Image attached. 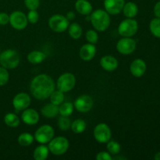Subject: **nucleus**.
<instances>
[{
  "label": "nucleus",
  "mask_w": 160,
  "mask_h": 160,
  "mask_svg": "<svg viewBox=\"0 0 160 160\" xmlns=\"http://www.w3.org/2000/svg\"><path fill=\"white\" fill-rule=\"evenodd\" d=\"M52 78L45 73H41L34 77L30 84V91L34 98L45 100L49 98L56 87Z\"/></svg>",
  "instance_id": "1"
},
{
  "label": "nucleus",
  "mask_w": 160,
  "mask_h": 160,
  "mask_svg": "<svg viewBox=\"0 0 160 160\" xmlns=\"http://www.w3.org/2000/svg\"><path fill=\"white\" fill-rule=\"evenodd\" d=\"M90 22L95 31L102 32L107 30L110 25V16L104 9H98L91 13Z\"/></svg>",
  "instance_id": "2"
},
{
  "label": "nucleus",
  "mask_w": 160,
  "mask_h": 160,
  "mask_svg": "<svg viewBox=\"0 0 160 160\" xmlns=\"http://www.w3.org/2000/svg\"><path fill=\"white\" fill-rule=\"evenodd\" d=\"M20 62V56L16 50L6 49L0 53V65L7 70L17 68Z\"/></svg>",
  "instance_id": "3"
},
{
  "label": "nucleus",
  "mask_w": 160,
  "mask_h": 160,
  "mask_svg": "<svg viewBox=\"0 0 160 160\" xmlns=\"http://www.w3.org/2000/svg\"><path fill=\"white\" fill-rule=\"evenodd\" d=\"M70 143L67 138L62 136L55 137L48 142V148L49 152L55 156H62L68 150Z\"/></svg>",
  "instance_id": "4"
},
{
  "label": "nucleus",
  "mask_w": 160,
  "mask_h": 160,
  "mask_svg": "<svg viewBox=\"0 0 160 160\" xmlns=\"http://www.w3.org/2000/svg\"><path fill=\"white\" fill-rule=\"evenodd\" d=\"M138 23L134 18H127L122 20L118 26V33L122 37L131 38L137 33Z\"/></svg>",
  "instance_id": "5"
},
{
  "label": "nucleus",
  "mask_w": 160,
  "mask_h": 160,
  "mask_svg": "<svg viewBox=\"0 0 160 160\" xmlns=\"http://www.w3.org/2000/svg\"><path fill=\"white\" fill-rule=\"evenodd\" d=\"M48 24L52 31L61 33L67 31L70 25V22L67 20L66 16L61 15V14H55L48 19Z\"/></svg>",
  "instance_id": "6"
},
{
  "label": "nucleus",
  "mask_w": 160,
  "mask_h": 160,
  "mask_svg": "<svg viewBox=\"0 0 160 160\" xmlns=\"http://www.w3.org/2000/svg\"><path fill=\"white\" fill-rule=\"evenodd\" d=\"M76 84V77L72 73H64L59 77L56 81L57 90L61 91L63 93L70 92Z\"/></svg>",
  "instance_id": "7"
},
{
  "label": "nucleus",
  "mask_w": 160,
  "mask_h": 160,
  "mask_svg": "<svg viewBox=\"0 0 160 160\" xmlns=\"http://www.w3.org/2000/svg\"><path fill=\"white\" fill-rule=\"evenodd\" d=\"M55 131L52 126L48 124L42 125L36 130L34 133V140L39 144L48 143L54 138Z\"/></svg>",
  "instance_id": "8"
},
{
  "label": "nucleus",
  "mask_w": 160,
  "mask_h": 160,
  "mask_svg": "<svg viewBox=\"0 0 160 160\" xmlns=\"http://www.w3.org/2000/svg\"><path fill=\"white\" fill-rule=\"evenodd\" d=\"M94 138L101 144L107 143L112 137V131L110 128L105 123H100L94 128Z\"/></svg>",
  "instance_id": "9"
},
{
  "label": "nucleus",
  "mask_w": 160,
  "mask_h": 160,
  "mask_svg": "<svg viewBox=\"0 0 160 160\" xmlns=\"http://www.w3.org/2000/svg\"><path fill=\"white\" fill-rule=\"evenodd\" d=\"M137 43L132 38L123 37L117 42V50L122 55H131L135 51Z\"/></svg>",
  "instance_id": "10"
},
{
  "label": "nucleus",
  "mask_w": 160,
  "mask_h": 160,
  "mask_svg": "<svg viewBox=\"0 0 160 160\" xmlns=\"http://www.w3.org/2000/svg\"><path fill=\"white\" fill-rule=\"evenodd\" d=\"M9 23L15 30L21 31L28 26V20L27 15L21 11H14L9 15Z\"/></svg>",
  "instance_id": "11"
},
{
  "label": "nucleus",
  "mask_w": 160,
  "mask_h": 160,
  "mask_svg": "<svg viewBox=\"0 0 160 160\" xmlns=\"http://www.w3.org/2000/svg\"><path fill=\"white\" fill-rule=\"evenodd\" d=\"M94 105L93 98L88 95H82L78 96L73 102L75 109L80 112H88L92 109Z\"/></svg>",
  "instance_id": "12"
},
{
  "label": "nucleus",
  "mask_w": 160,
  "mask_h": 160,
  "mask_svg": "<svg viewBox=\"0 0 160 160\" xmlns=\"http://www.w3.org/2000/svg\"><path fill=\"white\" fill-rule=\"evenodd\" d=\"M31 102V98L28 93L20 92L12 98V106L17 112L28 109Z\"/></svg>",
  "instance_id": "13"
},
{
  "label": "nucleus",
  "mask_w": 160,
  "mask_h": 160,
  "mask_svg": "<svg viewBox=\"0 0 160 160\" xmlns=\"http://www.w3.org/2000/svg\"><path fill=\"white\" fill-rule=\"evenodd\" d=\"M125 0H104L105 10L109 15H117L123 10Z\"/></svg>",
  "instance_id": "14"
},
{
  "label": "nucleus",
  "mask_w": 160,
  "mask_h": 160,
  "mask_svg": "<svg viewBox=\"0 0 160 160\" xmlns=\"http://www.w3.org/2000/svg\"><path fill=\"white\" fill-rule=\"evenodd\" d=\"M21 120L25 124L33 126L38 123L39 114L35 109L28 108V109L23 110V112L21 114Z\"/></svg>",
  "instance_id": "15"
},
{
  "label": "nucleus",
  "mask_w": 160,
  "mask_h": 160,
  "mask_svg": "<svg viewBox=\"0 0 160 160\" xmlns=\"http://www.w3.org/2000/svg\"><path fill=\"white\" fill-rule=\"evenodd\" d=\"M147 66L145 61L142 59H136L130 65V71L135 78H140L145 73Z\"/></svg>",
  "instance_id": "16"
},
{
  "label": "nucleus",
  "mask_w": 160,
  "mask_h": 160,
  "mask_svg": "<svg viewBox=\"0 0 160 160\" xmlns=\"http://www.w3.org/2000/svg\"><path fill=\"white\" fill-rule=\"evenodd\" d=\"M96 54V47L94 44L87 43L81 46L79 51V56L82 60L91 61Z\"/></svg>",
  "instance_id": "17"
},
{
  "label": "nucleus",
  "mask_w": 160,
  "mask_h": 160,
  "mask_svg": "<svg viewBox=\"0 0 160 160\" xmlns=\"http://www.w3.org/2000/svg\"><path fill=\"white\" fill-rule=\"evenodd\" d=\"M100 65L106 71H114L118 67L119 62L117 58L110 55H106L100 59Z\"/></svg>",
  "instance_id": "18"
},
{
  "label": "nucleus",
  "mask_w": 160,
  "mask_h": 160,
  "mask_svg": "<svg viewBox=\"0 0 160 160\" xmlns=\"http://www.w3.org/2000/svg\"><path fill=\"white\" fill-rule=\"evenodd\" d=\"M75 9L78 13L84 16L90 15L93 10L92 5L88 0H77L75 2Z\"/></svg>",
  "instance_id": "19"
},
{
  "label": "nucleus",
  "mask_w": 160,
  "mask_h": 160,
  "mask_svg": "<svg viewBox=\"0 0 160 160\" xmlns=\"http://www.w3.org/2000/svg\"><path fill=\"white\" fill-rule=\"evenodd\" d=\"M41 112L45 118H55L59 115V106H56L51 102L48 103L41 109Z\"/></svg>",
  "instance_id": "20"
},
{
  "label": "nucleus",
  "mask_w": 160,
  "mask_h": 160,
  "mask_svg": "<svg viewBox=\"0 0 160 160\" xmlns=\"http://www.w3.org/2000/svg\"><path fill=\"white\" fill-rule=\"evenodd\" d=\"M45 59H46L45 53L39 50H34L28 53L27 56V59L31 64L42 63L45 60Z\"/></svg>",
  "instance_id": "21"
},
{
  "label": "nucleus",
  "mask_w": 160,
  "mask_h": 160,
  "mask_svg": "<svg viewBox=\"0 0 160 160\" xmlns=\"http://www.w3.org/2000/svg\"><path fill=\"white\" fill-rule=\"evenodd\" d=\"M122 11L123 12V15L127 18H134L138 12V7L136 3L133 2H128L125 3Z\"/></svg>",
  "instance_id": "22"
},
{
  "label": "nucleus",
  "mask_w": 160,
  "mask_h": 160,
  "mask_svg": "<svg viewBox=\"0 0 160 160\" xmlns=\"http://www.w3.org/2000/svg\"><path fill=\"white\" fill-rule=\"evenodd\" d=\"M48 154H49V150L48 146L44 144H41L34 150L33 157L35 160H45L48 158Z\"/></svg>",
  "instance_id": "23"
},
{
  "label": "nucleus",
  "mask_w": 160,
  "mask_h": 160,
  "mask_svg": "<svg viewBox=\"0 0 160 160\" xmlns=\"http://www.w3.org/2000/svg\"><path fill=\"white\" fill-rule=\"evenodd\" d=\"M67 30H68V34L70 37L74 40L80 38L82 35L83 29L81 25L78 23H70Z\"/></svg>",
  "instance_id": "24"
},
{
  "label": "nucleus",
  "mask_w": 160,
  "mask_h": 160,
  "mask_svg": "<svg viewBox=\"0 0 160 160\" xmlns=\"http://www.w3.org/2000/svg\"><path fill=\"white\" fill-rule=\"evenodd\" d=\"M34 141V137L31 133L24 132L20 134L17 138V142L20 145L23 147L29 146L32 145Z\"/></svg>",
  "instance_id": "25"
},
{
  "label": "nucleus",
  "mask_w": 160,
  "mask_h": 160,
  "mask_svg": "<svg viewBox=\"0 0 160 160\" xmlns=\"http://www.w3.org/2000/svg\"><path fill=\"white\" fill-rule=\"evenodd\" d=\"M4 123L9 128H17L20 125V120L17 114L9 112L4 117Z\"/></svg>",
  "instance_id": "26"
},
{
  "label": "nucleus",
  "mask_w": 160,
  "mask_h": 160,
  "mask_svg": "<svg viewBox=\"0 0 160 160\" xmlns=\"http://www.w3.org/2000/svg\"><path fill=\"white\" fill-rule=\"evenodd\" d=\"M86 127H87V124H86L85 120L83 119H77L73 122H71L70 129L75 134H81L85 131Z\"/></svg>",
  "instance_id": "27"
},
{
  "label": "nucleus",
  "mask_w": 160,
  "mask_h": 160,
  "mask_svg": "<svg viewBox=\"0 0 160 160\" xmlns=\"http://www.w3.org/2000/svg\"><path fill=\"white\" fill-rule=\"evenodd\" d=\"M73 103L67 102H62L59 106V114L63 117H70L73 112Z\"/></svg>",
  "instance_id": "28"
},
{
  "label": "nucleus",
  "mask_w": 160,
  "mask_h": 160,
  "mask_svg": "<svg viewBox=\"0 0 160 160\" xmlns=\"http://www.w3.org/2000/svg\"><path fill=\"white\" fill-rule=\"evenodd\" d=\"M50 102L59 106L64 102V93L59 90H54L49 96Z\"/></svg>",
  "instance_id": "29"
},
{
  "label": "nucleus",
  "mask_w": 160,
  "mask_h": 160,
  "mask_svg": "<svg viewBox=\"0 0 160 160\" xmlns=\"http://www.w3.org/2000/svg\"><path fill=\"white\" fill-rule=\"evenodd\" d=\"M149 29L155 37L160 38V18L156 17L151 20L149 23Z\"/></svg>",
  "instance_id": "30"
},
{
  "label": "nucleus",
  "mask_w": 160,
  "mask_h": 160,
  "mask_svg": "<svg viewBox=\"0 0 160 160\" xmlns=\"http://www.w3.org/2000/svg\"><path fill=\"white\" fill-rule=\"evenodd\" d=\"M106 148H107V152L110 155L112 156H116V155L119 154L121 149V146H120V143H118L116 141H110L107 142L106 145Z\"/></svg>",
  "instance_id": "31"
},
{
  "label": "nucleus",
  "mask_w": 160,
  "mask_h": 160,
  "mask_svg": "<svg viewBox=\"0 0 160 160\" xmlns=\"http://www.w3.org/2000/svg\"><path fill=\"white\" fill-rule=\"evenodd\" d=\"M71 126V121H70L69 117H63L61 116L58 119V127L59 129L62 131H67L70 129Z\"/></svg>",
  "instance_id": "32"
},
{
  "label": "nucleus",
  "mask_w": 160,
  "mask_h": 160,
  "mask_svg": "<svg viewBox=\"0 0 160 160\" xmlns=\"http://www.w3.org/2000/svg\"><path fill=\"white\" fill-rule=\"evenodd\" d=\"M85 38L88 43L95 45L98 41V34L97 33V31H95V30H88L85 34Z\"/></svg>",
  "instance_id": "33"
},
{
  "label": "nucleus",
  "mask_w": 160,
  "mask_h": 160,
  "mask_svg": "<svg viewBox=\"0 0 160 160\" xmlns=\"http://www.w3.org/2000/svg\"><path fill=\"white\" fill-rule=\"evenodd\" d=\"M9 80V73L7 69L0 67V86L6 85Z\"/></svg>",
  "instance_id": "34"
},
{
  "label": "nucleus",
  "mask_w": 160,
  "mask_h": 160,
  "mask_svg": "<svg viewBox=\"0 0 160 160\" xmlns=\"http://www.w3.org/2000/svg\"><path fill=\"white\" fill-rule=\"evenodd\" d=\"M27 18H28V23H31L32 24L38 23L39 20V13L38 12L37 9H34V10H30L28 12L27 15Z\"/></svg>",
  "instance_id": "35"
},
{
  "label": "nucleus",
  "mask_w": 160,
  "mask_h": 160,
  "mask_svg": "<svg viewBox=\"0 0 160 160\" xmlns=\"http://www.w3.org/2000/svg\"><path fill=\"white\" fill-rule=\"evenodd\" d=\"M24 4L29 10H34L39 7L40 0H24Z\"/></svg>",
  "instance_id": "36"
},
{
  "label": "nucleus",
  "mask_w": 160,
  "mask_h": 160,
  "mask_svg": "<svg viewBox=\"0 0 160 160\" xmlns=\"http://www.w3.org/2000/svg\"><path fill=\"white\" fill-rule=\"evenodd\" d=\"M95 159H96V160H112V155L109 154L108 152L102 151L97 153Z\"/></svg>",
  "instance_id": "37"
},
{
  "label": "nucleus",
  "mask_w": 160,
  "mask_h": 160,
  "mask_svg": "<svg viewBox=\"0 0 160 160\" xmlns=\"http://www.w3.org/2000/svg\"><path fill=\"white\" fill-rule=\"evenodd\" d=\"M9 22V15L6 12H0V25H6Z\"/></svg>",
  "instance_id": "38"
},
{
  "label": "nucleus",
  "mask_w": 160,
  "mask_h": 160,
  "mask_svg": "<svg viewBox=\"0 0 160 160\" xmlns=\"http://www.w3.org/2000/svg\"><path fill=\"white\" fill-rule=\"evenodd\" d=\"M154 13L156 17L160 18V1L158 2L154 6Z\"/></svg>",
  "instance_id": "39"
},
{
  "label": "nucleus",
  "mask_w": 160,
  "mask_h": 160,
  "mask_svg": "<svg viewBox=\"0 0 160 160\" xmlns=\"http://www.w3.org/2000/svg\"><path fill=\"white\" fill-rule=\"evenodd\" d=\"M75 17H76V15H75V12L73 11H69L66 14V17H67L69 21L70 20H73L75 18Z\"/></svg>",
  "instance_id": "40"
},
{
  "label": "nucleus",
  "mask_w": 160,
  "mask_h": 160,
  "mask_svg": "<svg viewBox=\"0 0 160 160\" xmlns=\"http://www.w3.org/2000/svg\"><path fill=\"white\" fill-rule=\"evenodd\" d=\"M154 159L156 160H160V152L156 153L154 156Z\"/></svg>",
  "instance_id": "41"
}]
</instances>
